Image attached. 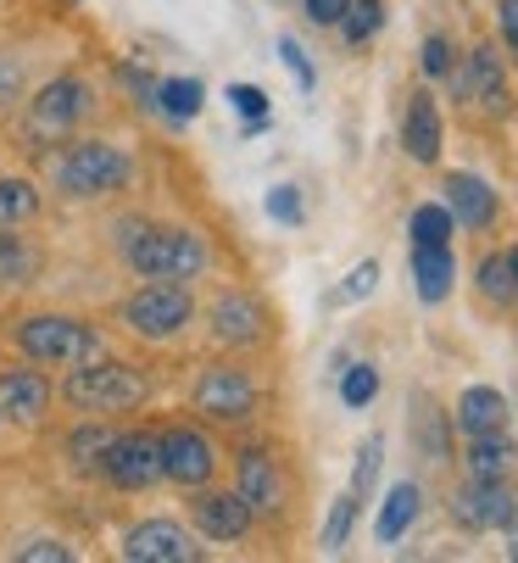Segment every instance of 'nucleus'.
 Segmentation results:
<instances>
[{"label": "nucleus", "instance_id": "f257e3e1", "mask_svg": "<svg viewBox=\"0 0 518 563\" xmlns=\"http://www.w3.org/2000/svg\"><path fill=\"white\" fill-rule=\"evenodd\" d=\"M118 257L140 279H185V285L212 268V246L196 229H185V223H145V218L118 229Z\"/></svg>", "mask_w": 518, "mask_h": 563}, {"label": "nucleus", "instance_id": "f03ea898", "mask_svg": "<svg viewBox=\"0 0 518 563\" xmlns=\"http://www.w3.org/2000/svg\"><path fill=\"white\" fill-rule=\"evenodd\" d=\"M73 413H96V419H123V413H140L151 401V379L145 368L123 363V357H90V363H73L62 390H56Z\"/></svg>", "mask_w": 518, "mask_h": 563}, {"label": "nucleus", "instance_id": "7ed1b4c3", "mask_svg": "<svg viewBox=\"0 0 518 563\" xmlns=\"http://www.w3.org/2000/svg\"><path fill=\"white\" fill-rule=\"evenodd\" d=\"M447 90H452V101H458L469 118H485L491 129H502V123L518 118L513 67H507V56H502L496 40H474V45L463 51L458 73L447 78Z\"/></svg>", "mask_w": 518, "mask_h": 563}, {"label": "nucleus", "instance_id": "20e7f679", "mask_svg": "<svg viewBox=\"0 0 518 563\" xmlns=\"http://www.w3.org/2000/svg\"><path fill=\"white\" fill-rule=\"evenodd\" d=\"M129 179H134V156L118 151L112 140H62L51 163V185L67 201H107L129 190Z\"/></svg>", "mask_w": 518, "mask_h": 563}, {"label": "nucleus", "instance_id": "39448f33", "mask_svg": "<svg viewBox=\"0 0 518 563\" xmlns=\"http://www.w3.org/2000/svg\"><path fill=\"white\" fill-rule=\"evenodd\" d=\"M12 341L40 368H73V363H90L107 352L101 330L90 318H73V312H29V318H18Z\"/></svg>", "mask_w": 518, "mask_h": 563}, {"label": "nucleus", "instance_id": "423d86ee", "mask_svg": "<svg viewBox=\"0 0 518 563\" xmlns=\"http://www.w3.org/2000/svg\"><path fill=\"white\" fill-rule=\"evenodd\" d=\"M118 324L140 341H179L196 324V290L185 279H145L118 301Z\"/></svg>", "mask_w": 518, "mask_h": 563}, {"label": "nucleus", "instance_id": "0eeeda50", "mask_svg": "<svg viewBox=\"0 0 518 563\" xmlns=\"http://www.w3.org/2000/svg\"><path fill=\"white\" fill-rule=\"evenodd\" d=\"M190 413L207 419V424H251L256 413H263V385H256L251 368L240 363H212L196 374L190 385Z\"/></svg>", "mask_w": 518, "mask_h": 563}, {"label": "nucleus", "instance_id": "6e6552de", "mask_svg": "<svg viewBox=\"0 0 518 563\" xmlns=\"http://www.w3.org/2000/svg\"><path fill=\"white\" fill-rule=\"evenodd\" d=\"M90 85H84L78 73H56V78H45V85L29 96V112H23V140L34 145V151H51V145H62L78 123H84V112H90Z\"/></svg>", "mask_w": 518, "mask_h": 563}, {"label": "nucleus", "instance_id": "1a4fd4ad", "mask_svg": "<svg viewBox=\"0 0 518 563\" xmlns=\"http://www.w3.org/2000/svg\"><path fill=\"white\" fill-rule=\"evenodd\" d=\"M207 335H212V346H223V352H256V346H268L274 318H268V307H263V296H256V290L223 285V290L207 301Z\"/></svg>", "mask_w": 518, "mask_h": 563}, {"label": "nucleus", "instance_id": "9d476101", "mask_svg": "<svg viewBox=\"0 0 518 563\" xmlns=\"http://www.w3.org/2000/svg\"><path fill=\"white\" fill-rule=\"evenodd\" d=\"M447 519L469 536H491L507 530L518 519V479H458L447 492Z\"/></svg>", "mask_w": 518, "mask_h": 563}, {"label": "nucleus", "instance_id": "9b49d317", "mask_svg": "<svg viewBox=\"0 0 518 563\" xmlns=\"http://www.w3.org/2000/svg\"><path fill=\"white\" fill-rule=\"evenodd\" d=\"M234 492L245 497V508L256 519H285V508H290V474H285L279 452L256 446V441L240 446L234 452Z\"/></svg>", "mask_w": 518, "mask_h": 563}, {"label": "nucleus", "instance_id": "f8f14e48", "mask_svg": "<svg viewBox=\"0 0 518 563\" xmlns=\"http://www.w3.org/2000/svg\"><path fill=\"white\" fill-rule=\"evenodd\" d=\"M96 474L107 479L112 492H123V497H140V492L162 486V435H151V430H118Z\"/></svg>", "mask_w": 518, "mask_h": 563}, {"label": "nucleus", "instance_id": "ddd939ff", "mask_svg": "<svg viewBox=\"0 0 518 563\" xmlns=\"http://www.w3.org/2000/svg\"><path fill=\"white\" fill-rule=\"evenodd\" d=\"M162 479H173L179 492L212 486V479H218V441L201 424L162 430Z\"/></svg>", "mask_w": 518, "mask_h": 563}, {"label": "nucleus", "instance_id": "4468645a", "mask_svg": "<svg viewBox=\"0 0 518 563\" xmlns=\"http://www.w3.org/2000/svg\"><path fill=\"white\" fill-rule=\"evenodd\" d=\"M441 201H447L452 223L469 234H491L502 223V190L474 168H441Z\"/></svg>", "mask_w": 518, "mask_h": 563}, {"label": "nucleus", "instance_id": "2eb2a0df", "mask_svg": "<svg viewBox=\"0 0 518 563\" xmlns=\"http://www.w3.org/2000/svg\"><path fill=\"white\" fill-rule=\"evenodd\" d=\"M118 552L129 563H196L201 558V536L185 530L179 519H140L118 536Z\"/></svg>", "mask_w": 518, "mask_h": 563}, {"label": "nucleus", "instance_id": "dca6fc26", "mask_svg": "<svg viewBox=\"0 0 518 563\" xmlns=\"http://www.w3.org/2000/svg\"><path fill=\"white\" fill-rule=\"evenodd\" d=\"M401 151L418 168H441V156H447V118L429 85H418L401 107Z\"/></svg>", "mask_w": 518, "mask_h": 563}, {"label": "nucleus", "instance_id": "f3484780", "mask_svg": "<svg viewBox=\"0 0 518 563\" xmlns=\"http://www.w3.org/2000/svg\"><path fill=\"white\" fill-rule=\"evenodd\" d=\"M185 514H190V525H196V536L201 541H245L251 530H256V514L245 508V497L240 492H212V486H196L190 492V503H185Z\"/></svg>", "mask_w": 518, "mask_h": 563}, {"label": "nucleus", "instance_id": "a211bd4d", "mask_svg": "<svg viewBox=\"0 0 518 563\" xmlns=\"http://www.w3.org/2000/svg\"><path fill=\"white\" fill-rule=\"evenodd\" d=\"M407 435L423 468H452L458 463V430H452V408H441L429 390H412V413H407Z\"/></svg>", "mask_w": 518, "mask_h": 563}, {"label": "nucleus", "instance_id": "6ab92c4d", "mask_svg": "<svg viewBox=\"0 0 518 563\" xmlns=\"http://www.w3.org/2000/svg\"><path fill=\"white\" fill-rule=\"evenodd\" d=\"M51 401H56V385H51V374H45L40 363L0 374V424H23V430H34V424H45Z\"/></svg>", "mask_w": 518, "mask_h": 563}, {"label": "nucleus", "instance_id": "aec40b11", "mask_svg": "<svg viewBox=\"0 0 518 563\" xmlns=\"http://www.w3.org/2000/svg\"><path fill=\"white\" fill-rule=\"evenodd\" d=\"M458 463H463L469 479H518V435H513V430L463 435Z\"/></svg>", "mask_w": 518, "mask_h": 563}, {"label": "nucleus", "instance_id": "412c9836", "mask_svg": "<svg viewBox=\"0 0 518 563\" xmlns=\"http://www.w3.org/2000/svg\"><path fill=\"white\" fill-rule=\"evenodd\" d=\"M513 424V408L496 385H463L458 401H452V430L458 435H485V430H507Z\"/></svg>", "mask_w": 518, "mask_h": 563}, {"label": "nucleus", "instance_id": "4be33fe9", "mask_svg": "<svg viewBox=\"0 0 518 563\" xmlns=\"http://www.w3.org/2000/svg\"><path fill=\"white\" fill-rule=\"evenodd\" d=\"M407 268H412V290L423 307H441L458 285V257L452 246H407Z\"/></svg>", "mask_w": 518, "mask_h": 563}, {"label": "nucleus", "instance_id": "5701e85b", "mask_svg": "<svg viewBox=\"0 0 518 563\" xmlns=\"http://www.w3.org/2000/svg\"><path fill=\"white\" fill-rule=\"evenodd\" d=\"M474 301L485 312H518V285H513V268H507V252L502 246H485L480 263H474Z\"/></svg>", "mask_w": 518, "mask_h": 563}, {"label": "nucleus", "instance_id": "b1692460", "mask_svg": "<svg viewBox=\"0 0 518 563\" xmlns=\"http://www.w3.org/2000/svg\"><path fill=\"white\" fill-rule=\"evenodd\" d=\"M418 514H423V492H418V479H396V486L385 492V503H379L374 536H379L385 547H396V541L418 525Z\"/></svg>", "mask_w": 518, "mask_h": 563}, {"label": "nucleus", "instance_id": "393cba45", "mask_svg": "<svg viewBox=\"0 0 518 563\" xmlns=\"http://www.w3.org/2000/svg\"><path fill=\"white\" fill-rule=\"evenodd\" d=\"M112 424L107 419H84V424H73L67 430V463L73 468H84V474H96L101 468V457H107V446H112Z\"/></svg>", "mask_w": 518, "mask_h": 563}, {"label": "nucleus", "instance_id": "a878e982", "mask_svg": "<svg viewBox=\"0 0 518 563\" xmlns=\"http://www.w3.org/2000/svg\"><path fill=\"white\" fill-rule=\"evenodd\" d=\"M201 101H207V90L196 85V78H162V85H156V112L167 123H196Z\"/></svg>", "mask_w": 518, "mask_h": 563}, {"label": "nucleus", "instance_id": "bb28decb", "mask_svg": "<svg viewBox=\"0 0 518 563\" xmlns=\"http://www.w3.org/2000/svg\"><path fill=\"white\" fill-rule=\"evenodd\" d=\"M452 234H458V223H452L447 201H418L412 207V218H407V240H412V246H452Z\"/></svg>", "mask_w": 518, "mask_h": 563}, {"label": "nucleus", "instance_id": "cd10ccee", "mask_svg": "<svg viewBox=\"0 0 518 563\" xmlns=\"http://www.w3.org/2000/svg\"><path fill=\"white\" fill-rule=\"evenodd\" d=\"M40 207H45V196L34 179H0V229H18V223L40 218Z\"/></svg>", "mask_w": 518, "mask_h": 563}, {"label": "nucleus", "instance_id": "c85d7f7f", "mask_svg": "<svg viewBox=\"0 0 518 563\" xmlns=\"http://www.w3.org/2000/svg\"><path fill=\"white\" fill-rule=\"evenodd\" d=\"M379 29H385V0H352V7H345V18L334 23V34L352 45V51H363Z\"/></svg>", "mask_w": 518, "mask_h": 563}, {"label": "nucleus", "instance_id": "c756f323", "mask_svg": "<svg viewBox=\"0 0 518 563\" xmlns=\"http://www.w3.org/2000/svg\"><path fill=\"white\" fill-rule=\"evenodd\" d=\"M458 62H463V51H458V40H452L447 29L423 34V45H418V67H423L429 85H447V78L458 73Z\"/></svg>", "mask_w": 518, "mask_h": 563}, {"label": "nucleus", "instance_id": "7c9ffc66", "mask_svg": "<svg viewBox=\"0 0 518 563\" xmlns=\"http://www.w3.org/2000/svg\"><path fill=\"white\" fill-rule=\"evenodd\" d=\"M40 274V252L23 246L12 229H0V285H29Z\"/></svg>", "mask_w": 518, "mask_h": 563}, {"label": "nucleus", "instance_id": "2f4dec72", "mask_svg": "<svg viewBox=\"0 0 518 563\" xmlns=\"http://www.w3.org/2000/svg\"><path fill=\"white\" fill-rule=\"evenodd\" d=\"M357 514H363V503H357L352 492L334 497V508H329V519H323V552H329V558L345 552V541H352V530H357Z\"/></svg>", "mask_w": 518, "mask_h": 563}, {"label": "nucleus", "instance_id": "473e14b6", "mask_svg": "<svg viewBox=\"0 0 518 563\" xmlns=\"http://www.w3.org/2000/svg\"><path fill=\"white\" fill-rule=\"evenodd\" d=\"M379 463H385V435H368L363 446H357V468H352V492L357 503H368L374 497V479H379Z\"/></svg>", "mask_w": 518, "mask_h": 563}, {"label": "nucleus", "instance_id": "72a5a7b5", "mask_svg": "<svg viewBox=\"0 0 518 563\" xmlns=\"http://www.w3.org/2000/svg\"><path fill=\"white\" fill-rule=\"evenodd\" d=\"M374 396H379V368L374 363H352L340 374V401L345 408H368Z\"/></svg>", "mask_w": 518, "mask_h": 563}, {"label": "nucleus", "instance_id": "f704fd0d", "mask_svg": "<svg viewBox=\"0 0 518 563\" xmlns=\"http://www.w3.org/2000/svg\"><path fill=\"white\" fill-rule=\"evenodd\" d=\"M23 90H29L23 56H18V51H0V112H12V107L23 101Z\"/></svg>", "mask_w": 518, "mask_h": 563}, {"label": "nucleus", "instance_id": "c9c22d12", "mask_svg": "<svg viewBox=\"0 0 518 563\" xmlns=\"http://www.w3.org/2000/svg\"><path fill=\"white\" fill-rule=\"evenodd\" d=\"M491 12H496V45H502L507 67L518 73V0H491Z\"/></svg>", "mask_w": 518, "mask_h": 563}, {"label": "nucleus", "instance_id": "e433bc0d", "mask_svg": "<svg viewBox=\"0 0 518 563\" xmlns=\"http://www.w3.org/2000/svg\"><path fill=\"white\" fill-rule=\"evenodd\" d=\"M229 107L245 118V129H251V134L268 123V96L256 90V85H229Z\"/></svg>", "mask_w": 518, "mask_h": 563}, {"label": "nucleus", "instance_id": "4c0bfd02", "mask_svg": "<svg viewBox=\"0 0 518 563\" xmlns=\"http://www.w3.org/2000/svg\"><path fill=\"white\" fill-rule=\"evenodd\" d=\"M18 563H73V547H62V541H51V536H34V541H23L18 552H12Z\"/></svg>", "mask_w": 518, "mask_h": 563}, {"label": "nucleus", "instance_id": "58836bf2", "mask_svg": "<svg viewBox=\"0 0 518 563\" xmlns=\"http://www.w3.org/2000/svg\"><path fill=\"white\" fill-rule=\"evenodd\" d=\"M374 285H379V263L368 257V263H357L352 274H345V285H340V301H363V296H374Z\"/></svg>", "mask_w": 518, "mask_h": 563}, {"label": "nucleus", "instance_id": "ea45409f", "mask_svg": "<svg viewBox=\"0 0 518 563\" xmlns=\"http://www.w3.org/2000/svg\"><path fill=\"white\" fill-rule=\"evenodd\" d=\"M279 56H285V67L296 73V85H301V90H312V85H318V73H312V62H307L301 40H290V34H285V40H279Z\"/></svg>", "mask_w": 518, "mask_h": 563}, {"label": "nucleus", "instance_id": "a19ab883", "mask_svg": "<svg viewBox=\"0 0 518 563\" xmlns=\"http://www.w3.org/2000/svg\"><path fill=\"white\" fill-rule=\"evenodd\" d=\"M345 7H352V0H301V12H307L312 29H334L345 18Z\"/></svg>", "mask_w": 518, "mask_h": 563}, {"label": "nucleus", "instance_id": "79ce46f5", "mask_svg": "<svg viewBox=\"0 0 518 563\" xmlns=\"http://www.w3.org/2000/svg\"><path fill=\"white\" fill-rule=\"evenodd\" d=\"M268 212L279 218V223H301L307 212H301V196H296V185H279V190H268Z\"/></svg>", "mask_w": 518, "mask_h": 563}, {"label": "nucleus", "instance_id": "37998d69", "mask_svg": "<svg viewBox=\"0 0 518 563\" xmlns=\"http://www.w3.org/2000/svg\"><path fill=\"white\" fill-rule=\"evenodd\" d=\"M118 78H123V90H134L140 107H156V78L145 67H118Z\"/></svg>", "mask_w": 518, "mask_h": 563}, {"label": "nucleus", "instance_id": "c03bdc74", "mask_svg": "<svg viewBox=\"0 0 518 563\" xmlns=\"http://www.w3.org/2000/svg\"><path fill=\"white\" fill-rule=\"evenodd\" d=\"M502 252H507V268H513V285H518V240H507Z\"/></svg>", "mask_w": 518, "mask_h": 563}, {"label": "nucleus", "instance_id": "a18cd8bd", "mask_svg": "<svg viewBox=\"0 0 518 563\" xmlns=\"http://www.w3.org/2000/svg\"><path fill=\"white\" fill-rule=\"evenodd\" d=\"M507 558H513V563H518V519H513V525H507Z\"/></svg>", "mask_w": 518, "mask_h": 563}, {"label": "nucleus", "instance_id": "49530a36", "mask_svg": "<svg viewBox=\"0 0 518 563\" xmlns=\"http://www.w3.org/2000/svg\"><path fill=\"white\" fill-rule=\"evenodd\" d=\"M67 7H78V0H67Z\"/></svg>", "mask_w": 518, "mask_h": 563}]
</instances>
